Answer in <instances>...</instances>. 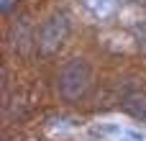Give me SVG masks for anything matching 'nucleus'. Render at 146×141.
Instances as JSON below:
<instances>
[{
	"mask_svg": "<svg viewBox=\"0 0 146 141\" xmlns=\"http://www.w3.org/2000/svg\"><path fill=\"white\" fill-rule=\"evenodd\" d=\"M90 82H92V69H90L87 59L74 57V59L64 62V67L59 69L56 92H59L67 103H74V100H80V98L90 90Z\"/></svg>",
	"mask_w": 146,
	"mask_h": 141,
	"instance_id": "obj_1",
	"label": "nucleus"
},
{
	"mask_svg": "<svg viewBox=\"0 0 146 141\" xmlns=\"http://www.w3.org/2000/svg\"><path fill=\"white\" fill-rule=\"evenodd\" d=\"M69 28H72V23H69L67 13H51L38 26V33H36V49H38V54H44V57L56 54L62 49V44L67 41Z\"/></svg>",
	"mask_w": 146,
	"mask_h": 141,
	"instance_id": "obj_2",
	"label": "nucleus"
},
{
	"mask_svg": "<svg viewBox=\"0 0 146 141\" xmlns=\"http://www.w3.org/2000/svg\"><path fill=\"white\" fill-rule=\"evenodd\" d=\"M121 108H123L133 121L146 123V92H141V90L126 92V95H123V100H121Z\"/></svg>",
	"mask_w": 146,
	"mask_h": 141,
	"instance_id": "obj_3",
	"label": "nucleus"
},
{
	"mask_svg": "<svg viewBox=\"0 0 146 141\" xmlns=\"http://www.w3.org/2000/svg\"><path fill=\"white\" fill-rule=\"evenodd\" d=\"M10 5H13V0H3V10H5V13L10 10Z\"/></svg>",
	"mask_w": 146,
	"mask_h": 141,
	"instance_id": "obj_4",
	"label": "nucleus"
}]
</instances>
